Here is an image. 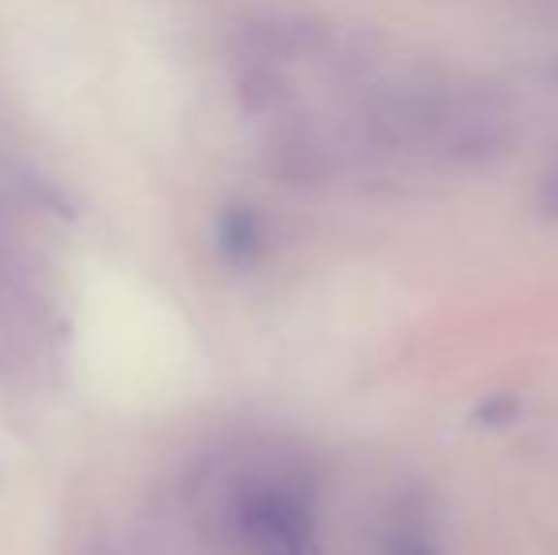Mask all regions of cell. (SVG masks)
Returning a JSON list of instances; mask_svg holds the SVG:
<instances>
[{"mask_svg":"<svg viewBox=\"0 0 558 555\" xmlns=\"http://www.w3.org/2000/svg\"><path fill=\"white\" fill-rule=\"evenodd\" d=\"M235 526L251 555H308L316 518L312 503L289 483H258L240 498Z\"/></svg>","mask_w":558,"mask_h":555,"instance_id":"obj_1","label":"cell"},{"mask_svg":"<svg viewBox=\"0 0 558 555\" xmlns=\"http://www.w3.org/2000/svg\"><path fill=\"white\" fill-rule=\"evenodd\" d=\"M221 244L232 260H251L258 252V225L247 214H232L221 229Z\"/></svg>","mask_w":558,"mask_h":555,"instance_id":"obj_2","label":"cell"},{"mask_svg":"<svg viewBox=\"0 0 558 555\" xmlns=\"http://www.w3.org/2000/svg\"><path fill=\"white\" fill-rule=\"evenodd\" d=\"M399 555H429V552H422L418 544H407V548H399Z\"/></svg>","mask_w":558,"mask_h":555,"instance_id":"obj_3","label":"cell"}]
</instances>
